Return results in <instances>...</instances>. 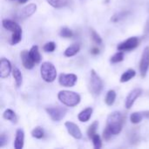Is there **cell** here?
I'll return each mask as SVG.
<instances>
[{
	"label": "cell",
	"mask_w": 149,
	"mask_h": 149,
	"mask_svg": "<svg viewBox=\"0 0 149 149\" xmlns=\"http://www.w3.org/2000/svg\"><path fill=\"white\" fill-rule=\"evenodd\" d=\"M29 52H30V55H31V58L35 62V64H38L41 61V55H40V52L38 51V45H33L31 48V50L29 51Z\"/></svg>",
	"instance_id": "ac0fdd59"
},
{
	"label": "cell",
	"mask_w": 149,
	"mask_h": 149,
	"mask_svg": "<svg viewBox=\"0 0 149 149\" xmlns=\"http://www.w3.org/2000/svg\"><path fill=\"white\" fill-rule=\"evenodd\" d=\"M144 117V114L142 112H135L133 113L130 116V120L133 124H139L140 122L142 121Z\"/></svg>",
	"instance_id": "603a6c76"
},
{
	"label": "cell",
	"mask_w": 149,
	"mask_h": 149,
	"mask_svg": "<svg viewBox=\"0 0 149 149\" xmlns=\"http://www.w3.org/2000/svg\"><path fill=\"white\" fill-rule=\"evenodd\" d=\"M79 50H80V45L76 43V44L72 45L68 48H66L64 54L65 57H72V56L76 55L79 52Z\"/></svg>",
	"instance_id": "2e32d148"
},
{
	"label": "cell",
	"mask_w": 149,
	"mask_h": 149,
	"mask_svg": "<svg viewBox=\"0 0 149 149\" xmlns=\"http://www.w3.org/2000/svg\"><path fill=\"white\" fill-rule=\"evenodd\" d=\"M12 37H11V45H16L19 43L22 39V28L17 25V27L15 29L14 31H12Z\"/></svg>",
	"instance_id": "d6986e66"
},
{
	"label": "cell",
	"mask_w": 149,
	"mask_h": 149,
	"mask_svg": "<svg viewBox=\"0 0 149 149\" xmlns=\"http://www.w3.org/2000/svg\"><path fill=\"white\" fill-rule=\"evenodd\" d=\"M8 141V138H7V135L5 134H2L1 136H0V147L3 148Z\"/></svg>",
	"instance_id": "e575fe53"
},
{
	"label": "cell",
	"mask_w": 149,
	"mask_h": 149,
	"mask_svg": "<svg viewBox=\"0 0 149 149\" xmlns=\"http://www.w3.org/2000/svg\"><path fill=\"white\" fill-rule=\"evenodd\" d=\"M20 57H21L22 64H23L24 68H26L28 70H31V69H32L34 67L35 62L31 58V57L30 55V52L28 51H23L20 53Z\"/></svg>",
	"instance_id": "7c38bea8"
},
{
	"label": "cell",
	"mask_w": 149,
	"mask_h": 149,
	"mask_svg": "<svg viewBox=\"0 0 149 149\" xmlns=\"http://www.w3.org/2000/svg\"><path fill=\"white\" fill-rule=\"evenodd\" d=\"M58 98L61 103H63L65 106L69 107H76L77 105L79 104L81 100L79 94H78L75 92L66 91V90L60 91L58 94Z\"/></svg>",
	"instance_id": "7a4b0ae2"
},
{
	"label": "cell",
	"mask_w": 149,
	"mask_h": 149,
	"mask_svg": "<svg viewBox=\"0 0 149 149\" xmlns=\"http://www.w3.org/2000/svg\"><path fill=\"white\" fill-rule=\"evenodd\" d=\"M91 53H93V54H94V55L99 54V53H100V50H99V48H97V47L93 48V49L91 50Z\"/></svg>",
	"instance_id": "d590c367"
},
{
	"label": "cell",
	"mask_w": 149,
	"mask_h": 149,
	"mask_svg": "<svg viewBox=\"0 0 149 149\" xmlns=\"http://www.w3.org/2000/svg\"><path fill=\"white\" fill-rule=\"evenodd\" d=\"M40 73L42 79L48 83H52L56 79L57 70L51 62H44L40 66Z\"/></svg>",
	"instance_id": "3957f363"
},
{
	"label": "cell",
	"mask_w": 149,
	"mask_h": 149,
	"mask_svg": "<svg viewBox=\"0 0 149 149\" xmlns=\"http://www.w3.org/2000/svg\"><path fill=\"white\" fill-rule=\"evenodd\" d=\"M149 69V47L147 46L144 48L141 62H140V72L142 78L147 76V73Z\"/></svg>",
	"instance_id": "52a82bcc"
},
{
	"label": "cell",
	"mask_w": 149,
	"mask_h": 149,
	"mask_svg": "<svg viewBox=\"0 0 149 149\" xmlns=\"http://www.w3.org/2000/svg\"><path fill=\"white\" fill-rule=\"evenodd\" d=\"M65 126L67 129V132L71 136H72L74 139L79 140L82 138V133L79 129V127L73 122L71 121H66L65 123Z\"/></svg>",
	"instance_id": "30bf717a"
},
{
	"label": "cell",
	"mask_w": 149,
	"mask_h": 149,
	"mask_svg": "<svg viewBox=\"0 0 149 149\" xmlns=\"http://www.w3.org/2000/svg\"><path fill=\"white\" fill-rule=\"evenodd\" d=\"M91 37L93 38V40L99 45H102V38L100 36V34H98L93 29H91Z\"/></svg>",
	"instance_id": "4dcf8cb0"
},
{
	"label": "cell",
	"mask_w": 149,
	"mask_h": 149,
	"mask_svg": "<svg viewBox=\"0 0 149 149\" xmlns=\"http://www.w3.org/2000/svg\"><path fill=\"white\" fill-rule=\"evenodd\" d=\"M10 1H13V0H10Z\"/></svg>",
	"instance_id": "ab89813d"
},
{
	"label": "cell",
	"mask_w": 149,
	"mask_h": 149,
	"mask_svg": "<svg viewBox=\"0 0 149 149\" xmlns=\"http://www.w3.org/2000/svg\"><path fill=\"white\" fill-rule=\"evenodd\" d=\"M92 141H93V147H94V148L95 149L101 148V147H102V142H101V139H100V135H99V134H96L93 137Z\"/></svg>",
	"instance_id": "1f68e13d"
},
{
	"label": "cell",
	"mask_w": 149,
	"mask_h": 149,
	"mask_svg": "<svg viewBox=\"0 0 149 149\" xmlns=\"http://www.w3.org/2000/svg\"><path fill=\"white\" fill-rule=\"evenodd\" d=\"M54 8H61L67 3V0H46Z\"/></svg>",
	"instance_id": "83f0119b"
},
{
	"label": "cell",
	"mask_w": 149,
	"mask_h": 149,
	"mask_svg": "<svg viewBox=\"0 0 149 149\" xmlns=\"http://www.w3.org/2000/svg\"><path fill=\"white\" fill-rule=\"evenodd\" d=\"M128 14H129L128 11H120V12H118V13L114 14V15L112 17L111 20H112L113 22H114V23L119 22V21H120L121 19L125 18Z\"/></svg>",
	"instance_id": "f1b7e54d"
},
{
	"label": "cell",
	"mask_w": 149,
	"mask_h": 149,
	"mask_svg": "<svg viewBox=\"0 0 149 149\" xmlns=\"http://www.w3.org/2000/svg\"><path fill=\"white\" fill-rule=\"evenodd\" d=\"M28 1H30V0H18V3H26Z\"/></svg>",
	"instance_id": "f35d334b"
},
{
	"label": "cell",
	"mask_w": 149,
	"mask_h": 149,
	"mask_svg": "<svg viewBox=\"0 0 149 149\" xmlns=\"http://www.w3.org/2000/svg\"><path fill=\"white\" fill-rule=\"evenodd\" d=\"M3 117L4 120H10L11 121L12 123L16 124L17 122V117L14 111H12L11 109H7L4 111V113H3Z\"/></svg>",
	"instance_id": "ffe728a7"
},
{
	"label": "cell",
	"mask_w": 149,
	"mask_h": 149,
	"mask_svg": "<svg viewBox=\"0 0 149 149\" xmlns=\"http://www.w3.org/2000/svg\"><path fill=\"white\" fill-rule=\"evenodd\" d=\"M11 70H12V67H11L10 62L6 58H2L0 61V77L2 79H5L9 77L10 73L11 72Z\"/></svg>",
	"instance_id": "8fae6325"
},
{
	"label": "cell",
	"mask_w": 149,
	"mask_h": 149,
	"mask_svg": "<svg viewBox=\"0 0 149 149\" xmlns=\"http://www.w3.org/2000/svg\"><path fill=\"white\" fill-rule=\"evenodd\" d=\"M142 93V90L141 88H135L134 89L133 91H131L127 97L126 98V100H125V107L127 109H130L133 105L134 104L135 100L141 95Z\"/></svg>",
	"instance_id": "9c48e42d"
},
{
	"label": "cell",
	"mask_w": 149,
	"mask_h": 149,
	"mask_svg": "<svg viewBox=\"0 0 149 149\" xmlns=\"http://www.w3.org/2000/svg\"><path fill=\"white\" fill-rule=\"evenodd\" d=\"M43 49L46 52H52L56 49V45L54 42H48L44 45Z\"/></svg>",
	"instance_id": "d6a6232c"
},
{
	"label": "cell",
	"mask_w": 149,
	"mask_h": 149,
	"mask_svg": "<svg viewBox=\"0 0 149 149\" xmlns=\"http://www.w3.org/2000/svg\"><path fill=\"white\" fill-rule=\"evenodd\" d=\"M45 112L53 121H60L65 118L67 109L61 107H50L45 108Z\"/></svg>",
	"instance_id": "5b68a950"
},
{
	"label": "cell",
	"mask_w": 149,
	"mask_h": 149,
	"mask_svg": "<svg viewBox=\"0 0 149 149\" xmlns=\"http://www.w3.org/2000/svg\"><path fill=\"white\" fill-rule=\"evenodd\" d=\"M59 35L62 38H72L73 36V32H72V31L71 29H69L67 27H63L59 31Z\"/></svg>",
	"instance_id": "f546056e"
},
{
	"label": "cell",
	"mask_w": 149,
	"mask_h": 149,
	"mask_svg": "<svg viewBox=\"0 0 149 149\" xmlns=\"http://www.w3.org/2000/svg\"><path fill=\"white\" fill-rule=\"evenodd\" d=\"M116 100V93L114 90H109L107 93L105 102L107 106H113Z\"/></svg>",
	"instance_id": "7402d4cb"
},
{
	"label": "cell",
	"mask_w": 149,
	"mask_h": 149,
	"mask_svg": "<svg viewBox=\"0 0 149 149\" xmlns=\"http://www.w3.org/2000/svg\"><path fill=\"white\" fill-rule=\"evenodd\" d=\"M45 135L44 129L41 127H36L32 131H31V136L36 139H42Z\"/></svg>",
	"instance_id": "d4e9b609"
},
{
	"label": "cell",
	"mask_w": 149,
	"mask_h": 149,
	"mask_svg": "<svg viewBox=\"0 0 149 149\" xmlns=\"http://www.w3.org/2000/svg\"><path fill=\"white\" fill-rule=\"evenodd\" d=\"M140 43V39L137 37H131L125 40L124 42L120 43L118 45L117 49L118 51H122V52H129L134 49H135Z\"/></svg>",
	"instance_id": "8992f818"
},
{
	"label": "cell",
	"mask_w": 149,
	"mask_h": 149,
	"mask_svg": "<svg viewBox=\"0 0 149 149\" xmlns=\"http://www.w3.org/2000/svg\"><path fill=\"white\" fill-rule=\"evenodd\" d=\"M88 86H89L90 93L93 96L100 95L103 89V81L93 69L91 70V77H90Z\"/></svg>",
	"instance_id": "277c9868"
},
{
	"label": "cell",
	"mask_w": 149,
	"mask_h": 149,
	"mask_svg": "<svg viewBox=\"0 0 149 149\" xmlns=\"http://www.w3.org/2000/svg\"><path fill=\"white\" fill-rule=\"evenodd\" d=\"M123 59H124V52L120 51V52H116L113 56H112V57H111L110 61H111V63L115 64V63L121 62Z\"/></svg>",
	"instance_id": "4316f807"
},
{
	"label": "cell",
	"mask_w": 149,
	"mask_h": 149,
	"mask_svg": "<svg viewBox=\"0 0 149 149\" xmlns=\"http://www.w3.org/2000/svg\"><path fill=\"white\" fill-rule=\"evenodd\" d=\"M145 31H146L147 33H148L149 32V20L148 21L147 24H146V29H145Z\"/></svg>",
	"instance_id": "74e56055"
},
{
	"label": "cell",
	"mask_w": 149,
	"mask_h": 149,
	"mask_svg": "<svg viewBox=\"0 0 149 149\" xmlns=\"http://www.w3.org/2000/svg\"><path fill=\"white\" fill-rule=\"evenodd\" d=\"M78 77L75 74L61 73L58 77V83L65 87H72L77 83Z\"/></svg>",
	"instance_id": "ba28073f"
},
{
	"label": "cell",
	"mask_w": 149,
	"mask_h": 149,
	"mask_svg": "<svg viewBox=\"0 0 149 149\" xmlns=\"http://www.w3.org/2000/svg\"><path fill=\"white\" fill-rule=\"evenodd\" d=\"M2 24H3V26L4 29H6L8 31H14L15 29L18 25L17 23H15V22H13V21H11L10 19H3Z\"/></svg>",
	"instance_id": "cb8c5ba5"
},
{
	"label": "cell",
	"mask_w": 149,
	"mask_h": 149,
	"mask_svg": "<svg viewBox=\"0 0 149 149\" xmlns=\"http://www.w3.org/2000/svg\"><path fill=\"white\" fill-rule=\"evenodd\" d=\"M36 10H37V5L35 3H30V4L26 5L25 7H24L18 12V17L21 19L27 18V17H31Z\"/></svg>",
	"instance_id": "4fadbf2b"
},
{
	"label": "cell",
	"mask_w": 149,
	"mask_h": 149,
	"mask_svg": "<svg viewBox=\"0 0 149 149\" xmlns=\"http://www.w3.org/2000/svg\"><path fill=\"white\" fill-rule=\"evenodd\" d=\"M24 143V133L22 129H17L16 132V138L14 141V148L16 149H22Z\"/></svg>",
	"instance_id": "5bb4252c"
},
{
	"label": "cell",
	"mask_w": 149,
	"mask_h": 149,
	"mask_svg": "<svg viewBox=\"0 0 149 149\" xmlns=\"http://www.w3.org/2000/svg\"><path fill=\"white\" fill-rule=\"evenodd\" d=\"M12 75L15 79L17 87H20L22 85V82H23V75H22L20 70L17 66H14L12 68Z\"/></svg>",
	"instance_id": "e0dca14e"
},
{
	"label": "cell",
	"mask_w": 149,
	"mask_h": 149,
	"mask_svg": "<svg viewBox=\"0 0 149 149\" xmlns=\"http://www.w3.org/2000/svg\"><path fill=\"white\" fill-rule=\"evenodd\" d=\"M143 113V114H144V117L145 118H148L149 119V111H144V112H142Z\"/></svg>",
	"instance_id": "8d00e7d4"
},
{
	"label": "cell",
	"mask_w": 149,
	"mask_h": 149,
	"mask_svg": "<svg viewBox=\"0 0 149 149\" xmlns=\"http://www.w3.org/2000/svg\"><path fill=\"white\" fill-rule=\"evenodd\" d=\"M99 127V122L98 121H94L88 128L87 130V135L89 137V139H93V137L96 134V131H97V128Z\"/></svg>",
	"instance_id": "484cf974"
},
{
	"label": "cell",
	"mask_w": 149,
	"mask_h": 149,
	"mask_svg": "<svg viewBox=\"0 0 149 149\" xmlns=\"http://www.w3.org/2000/svg\"><path fill=\"white\" fill-rule=\"evenodd\" d=\"M113 135V133L111 132V130L109 129V127L107 126L106 128H105V130H104V132H103V138H104V140L108 141H110V139L112 138Z\"/></svg>",
	"instance_id": "836d02e7"
},
{
	"label": "cell",
	"mask_w": 149,
	"mask_h": 149,
	"mask_svg": "<svg viewBox=\"0 0 149 149\" xmlns=\"http://www.w3.org/2000/svg\"><path fill=\"white\" fill-rule=\"evenodd\" d=\"M136 75V72L133 69H128L127 71H126L120 77V82L121 83H125L127 82L129 80H131L134 76Z\"/></svg>",
	"instance_id": "44dd1931"
},
{
	"label": "cell",
	"mask_w": 149,
	"mask_h": 149,
	"mask_svg": "<svg viewBox=\"0 0 149 149\" xmlns=\"http://www.w3.org/2000/svg\"><path fill=\"white\" fill-rule=\"evenodd\" d=\"M93 111V109L92 107H86V109L81 111L78 115L79 120L81 122H87L90 120V118L92 117Z\"/></svg>",
	"instance_id": "9a60e30c"
},
{
	"label": "cell",
	"mask_w": 149,
	"mask_h": 149,
	"mask_svg": "<svg viewBox=\"0 0 149 149\" xmlns=\"http://www.w3.org/2000/svg\"><path fill=\"white\" fill-rule=\"evenodd\" d=\"M125 117L120 112H113L107 117V126L109 127L113 135L119 134L123 128Z\"/></svg>",
	"instance_id": "6da1fadb"
}]
</instances>
